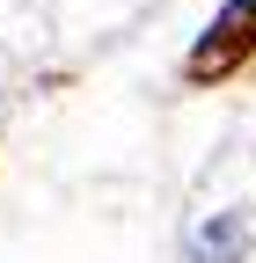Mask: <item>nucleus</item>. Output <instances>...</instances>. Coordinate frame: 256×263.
I'll return each instance as SVG.
<instances>
[{
    "label": "nucleus",
    "mask_w": 256,
    "mask_h": 263,
    "mask_svg": "<svg viewBox=\"0 0 256 263\" xmlns=\"http://www.w3.org/2000/svg\"><path fill=\"white\" fill-rule=\"evenodd\" d=\"M183 263H256V197H205L183 227Z\"/></svg>",
    "instance_id": "obj_1"
}]
</instances>
